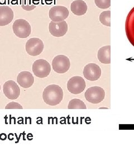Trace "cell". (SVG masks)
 I'll return each instance as SVG.
<instances>
[{
  "label": "cell",
  "instance_id": "1",
  "mask_svg": "<svg viewBox=\"0 0 134 151\" xmlns=\"http://www.w3.org/2000/svg\"><path fill=\"white\" fill-rule=\"evenodd\" d=\"M44 101L50 106L58 105L63 100V91L57 85H50L45 88L43 93Z\"/></svg>",
  "mask_w": 134,
  "mask_h": 151
},
{
  "label": "cell",
  "instance_id": "2",
  "mask_svg": "<svg viewBox=\"0 0 134 151\" xmlns=\"http://www.w3.org/2000/svg\"><path fill=\"white\" fill-rule=\"evenodd\" d=\"M12 30L16 37L24 39L30 36L32 32V27L26 20L20 19L14 22Z\"/></svg>",
  "mask_w": 134,
  "mask_h": 151
},
{
  "label": "cell",
  "instance_id": "3",
  "mask_svg": "<svg viewBox=\"0 0 134 151\" xmlns=\"http://www.w3.org/2000/svg\"><path fill=\"white\" fill-rule=\"evenodd\" d=\"M85 96L86 100L89 103L97 104L104 100L105 91L101 87H91L87 90Z\"/></svg>",
  "mask_w": 134,
  "mask_h": 151
},
{
  "label": "cell",
  "instance_id": "4",
  "mask_svg": "<svg viewBox=\"0 0 134 151\" xmlns=\"http://www.w3.org/2000/svg\"><path fill=\"white\" fill-rule=\"evenodd\" d=\"M32 72L35 76L39 78H45L49 75L51 72V66L46 60H37L32 64Z\"/></svg>",
  "mask_w": 134,
  "mask_h": 151
},
{
  "label": "cell",
  "instance_id": "5",
  "mask_svg": "<svg viewBox=\"0 0 134 151\" xmlns=\"http://www.w3.org/2000/svg\"><path fill=\"white\" fill-rule=\"evenodd\" d=\"M52 67L55 72L64 73L70 67V59L64 55H58L53 60Z\"/></svg>",
  "mask_w": 134,
  "mask_h": 151
},
{
  "label": "cell",
  "instance_id": "6",
  "mask_svg": "<svg viewBox=\"0 0 134 151\" xmlns=\"http://www.w3.org/2000/svg\"><path fill=\"white\" fill-rule=\"evenodd\" d=\"M44 45L43 41L37 38L29 39L26 43L25 48L27 54L32 56H37L43 52Z\"/></svg>",
  "mask_w": 134,
  "mask_h": 151
},
{
  "label": "cell",
  "instance_id": "7",
  "mask_svg": "<svg viewBox=\"0 0 134 151\" xmlns=\"http://www.w3.org/2000/svg\"><path fill=\"white\" fill-rule=\"evenodd\" d=\"M86 82L80 76H74L70 78L67 83L68 90L72 94H80L86 88Z\"/></svg>",
  "mask_w": 134,
  "mask_h": 151
},
{
  "label": "cell",
  "instance_id": "8",
  "mask_svg": "<svg viewBox=\"0 0 134 151\" xmlns=\"http://www.w3.org/2000/svg\"><path fill=\"white\" fill-rule=\"evenodd\" d=\"M70 15L68 9L62 6H55L52 7L49 12V18L52 21L60 22L64 21Z\"/></svg>",
  "mask_w": 134,
  "mask_h": 151
},
{
  "label": "cell",
  "instance_id": "9",
  "mask_svg": "<svg viewBox=\"0 0 134 151\" xmlns=\"http://www.w3.org/2000/svg\"><path fill=\"white\" fill-rule=\"evenodd\" d=\"M83 75L89 81H97L101 76V69L95 63H89L84 67Z\"/></svg>",
  "mask_w": 134,
  "mask_h": 151
},
{
  "label": "cell",
  "instance_id": "10",
  "mask_svg": "<svg viewBox=\"0 0 134 151\" xmlns=\"http://www.w3.org/2000/svg\"><path fill=\"white\" fill-rule=\"evenodd\" d=\"M49 32L55 37H62L68 32V24L65 21L54 22L52 21L49 25Z\"/></svg>",
  "mask_w": 134,
  "mask_h": 151
},
{
  "label": "cell",
  "instance_id": "11",
  "mask_svg": "<svg viewBox=\"0 0 134 151\" xmlns=\"http://www.w3.org/2000/svg\"><path fill=\"white\" fill-rule=\"evenodd\" d=\"M3 91L6 97L10 100H15L20 95V89L15 81L6 82L3 86Z\"/></svg>",
  "mask_w": 134,
  "mask_h": 151
},
{
  "label": "cell",
  "instance_id": "12",
  "mask_svg": "<svg viewBox=\"0 0 134 151\" xmlns=\"http://www.w3.org/2000/svg\"><path fill=\"white\" fill-rule=\"evenodd\" d=\"M125 32L130 43L134 47V7L129 12L126 17Z\"/></svg>",
  "mask_w": 134,
  "mask_h": 151
},
{
  "label": "cell",
  "instance_id": "13",
  "mask_svg": "<svg viewBox=\"0 0 134 151\" xmlns=\"http://www.w3.org/2000/svg\"><path fill=\"white\" fill-rule=\"evenodd\" d=\"M14 17V12L9 6H0V27L9 25L13 20Z\"/></svg>",
  "mask_w": 134,
  "mask_h": 151
},
{
  "label": "cell",
  "instance_id": "14",
  "mask_svg": "<svg viewBox=\"0 0 134 151\" xmlns=\"http://www.w3.org/2000/svg\"><path fill=\"white\" fill-rule=\"evenodd\" d=\"M17 82L20 86L27 88L32 87L34 82V77L28 71H22L17 76Z\"/></svg>",
  "mask_w": 134,
  "mask_h": 151
},
{
  "label": "cell",
  "instance_id": "15",
  "mask_svg": "<svg viewBox=\"0 0 134 151\" xmlns=\"http://www.w3.org/2000/svg\"><path fill=\"white\" fill-rule=\"evenodd\" d=\"M88 7L83 0H75L70 5V10L77 16L84 15L87 11Z\"/></svg>",
  "mask_w": 134,
  "mask_h": 151
},
{
  "label": "cell",
  "instance_id": "16",
  "mask_svg": "<svg viewBox=\"0 0 134 151\" xmlns=\"http://www.w3.org/2000/svg\"><path fill=\"white\" fill-rule=\"evenodd\" d=\"M97 58L103 64L111 63V45H106L100 49L97 53Z\"/></svg>",
  "mask_w": 134,
  "mask_h": 151
},
{
  "label": "cell",
  "instance_id": "17",
  "mask_svg": "<svg viewBox=\"0 0 134 151\" xmlns=\"http://www.w3.org/2000/svg\"><path fill=\"white\" fill-rule=\"evenodd\" d=\"M22 8L25 11H32L36 8L39 0H21Z\"/></svg>",
  "mask_w": 134,
  "mask_h": 151
},
{
  "label": "cell",
  "instance_id": "18",
  "mask_svg": "<svg viewBox=\"0 0 134 151\" xmlns=\"http://www.w3.org/2000/svg\"><path fill=\"white\" fill-rule=\"evenodd\" d=\"M68 109H86V104L83 101L78 99L71 100L68 106Z\"/></svg>",
  "mask_w": 134,
  "mask_h": 151
},
{
  "label": "cell",
  "instance_id": "19",
  "mask_svg": "<svg viewBox=\"0 0 134 151\" xmlns=\"http://www.w3.org/2000/svg\"><path fill=\"white\" fill-rule=\"evenodd\" d=\"M100 21L101 24L108 27H111V11H103L100 15Z\"/></svg>",
  "mask_w": 134,
  "mask_h": 151
},
{
  "label": "cell",
  "instance_id": "20",
  "mask_svg": "<svg viewBox=\"0 0 134 151\" xmlns=\"http://www.w3.org/2000/svg\"><path fill=\"white\" fill-rule=\"evenodd\" d=\"M95 4L100 9H106L111 6V0H95Z\"/></svg>",
  "mask_w": 134,
  "mask_h": 151
},
{
  "label": "cell",
  "instance_id": "21",
  "mask_svg": "<svg viewBox=\"0 0 134 151\" xmlns=\"http://www.w3.org/2000/svg\"><path fill=\"white\" fill-rule=\"evenodd\" d=\"M6 109H23L20 104L16 102H11L5 106Z\"/></svg>",
  "mask_w": 134,
  "mask_h": 151
},
{
  "label": "cell",
  "instance_id": "22",
  "mask_svg": "<svg viewBox=\"0 0 134 151\" xmlns=\"http://www.w3.org/2000/svg\"><path fill=\"white\" fill-rule=\"evenodd\" d=\"M0 91H1V85H0Z\"/></svg>",
  "mask_w": 134,
  "mask_h": 151
}]
</instances>
